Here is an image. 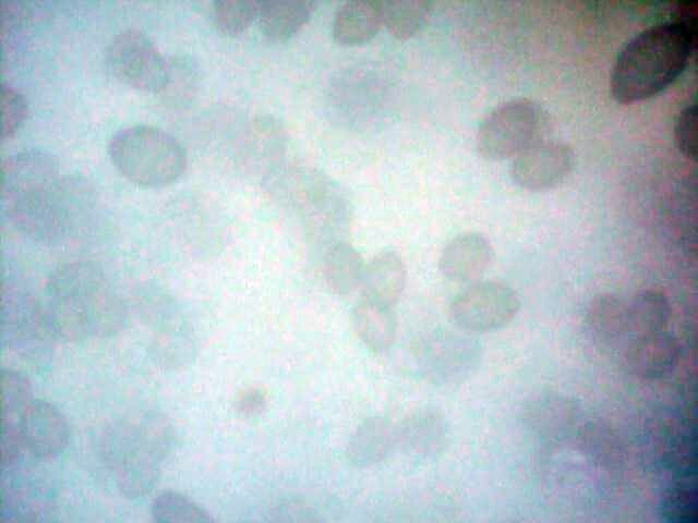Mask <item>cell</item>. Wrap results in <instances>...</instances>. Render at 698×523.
Instances as JSON below:
<instances>
[{
  "label": "cell",
  "mask_w": 698,
  "mask_h": 523,
  "mask_svg": "<svg viewBox=\"0 0 698 523\" xmlns=\"http://www.w3.org/2000/svg\"><path fill=\"white\" fill-rule=\"evenodd\" d=\"M49 151L29 148L1 163V198L11 221L40 241L59 239L74 212L73 191Z\"/></svg>",
  "instance_id": "obj_2"
},
{
  "label": "cell",
  "mask_w": 698,
  "mask_h": 523,
  "mask_svg": "<svg viewBox=\"0 0 698 523\" xmlns=\"http://www.w3.org/2000/svg\"><path fill=\"white\" fill-rule=\"evenodd\" d=\"M407 281V270L400 255L393 250L377 253L365 266L361 283L362 297L394 306Z\"/></svg>",
  "instance_id": "obj_16"
},
{
  "label": "cell",
  "mask_w": 698,
  "mask_h": 523,
  "mask_svg": "<svg viewBox=\"0 0 698 523\" xmlns=\"http://www.w3.org/2000/svg\"><path fill=\"white\" fill-rule=\"evenodd\" d=\"M697 8L696 1H679L672 13V20L679 23L695 38H698Z\"/></svg>",
  "instance_id": "obj_31"
},
{
  "label": "cell",
  "mask_w": 698,
  "mask_h": 523,
  "mask_svg": "<svg viewBox=\"0 0 698 523\" xmlns=\"http://www.w3.org/2000/svg\"><path fill=\"white\" fill-rule=\"evenodd\" d=\"M628 304L629 333L635 337L665 331L671 319V304L660 290L637 292Z\"/></svg>",
  "instance_id": "obj_22"
},
{
  "label": "cell",
  "mask_w": 698,
  "mask_h": 523,
  "mask_svg": "<svg viewBox=\"0 0 698 523\" xmlns=\"http://www.w3.org/2000/svg\"><path fill=\"white\" fill-rule=\"evenodd\" d=\"M23 451L37 460H52L68 446L70 431L65 416L53 404L32 400L19 422Z\"/></svg>",
  "instance_id": "obj_11"
},
{
  "label": "cell",
  "mask_w": 698,
  "mask_h": 523,
  "mask_svg": "<svg viewBox=\"0 0 698 523\" xmlns=\"http://www.w3.org/2000/svg\"><path fill=\"white\" fill-rule=\"evenodd\" d=\"M0 137H12L21 127L27 115V101L24 95L10 84L3 83L0 88Z\"/></svg>",
  "instance_id": "obj_29"
},
{
  "label": "cell",
  "mask_w": 698,
  "mask_h": 523,
  "mask_svg": "<svg viewBox=\"0 0 698 523\" xmlns=\"http://www.w3.org/2000/svg\"><path fill=\"white\" fill-rule=\"evenodd\" d=\"M43 305L50 333L70 342L109 337L127 318L117 280L93 260H73L55 269Z\"/></svg>",
  "instance_id": "obj_1"
},
{
  "label": "cell",
  "mask_w": 698,
  "mask_h": 523,
  "mask_svg": "<svg viewBox=\"0 0 698 523\" xmlns=\"http://www.w3.org/2000/svg\"><path fill=\"white\" fill-rule=\"evenodd\" d=\"M352 326L361 342L371 351L388 350L397 333L394 306L361 297L351 314Z\"/></svg>",
  "instance_id": "obj_18"
},
{
  "label": "cell",
  "mask_w": 698,
  "mask_h": 523,
  "mask_svg": "<svg viewBox=\"0 0 698 523\" xmlns=\"http://www.w3.org/2000/svg\"><path fill=\"white\" fill-rule=\"evenodd\" d=\"M381 5L383 25L399 40L416 36L426 24L431 12V2L426 0H384Z\"/></svg>",
  "instance_id": "obj_23"
},
{
  "label": "cell",
  "mask_w": 698,
  "mask_h": 523,
  "mask_svg": "<svg viewBox=\"0 0 698 523\" xmlns=\"http://www.w3.org/2000/svg\"><path fill=\"white\" fill-rule=\"evenodd\" d=\"M585 323L591 338L612 345L629 333L628 304L613 293H600L589 302Z\"/></svg>",
  "instance_id": "obj_19"
},
{
  "label": "cell",
  "mask_w": 698,
  "mask_h": 523,
  "mask_svg": "<svg viewBox=\"0 0 698 523\" xmlns=\"http://www.w3.org/2000/svg\"><path fill=\"white\" fill-rule=\"evenodd\" d=\"M398 449L416 459L429 460L443 453L448 443V426L441 412L422 408L397 424Z\"/></svg>",
  "instance_id": "obj_13"
},
{
  "label": "cell",
  "mask_w": 698,
  "mask_h": 523,
  "mask_svg": "<svg viewBox=\"0 0 698 523\" xmlns=\"http://www.w3.org/2000/svg\"><path fill=\"white\" fill-rule=\"evenodd\" d=\"M383 25L381 1L352 0L341 4L333 21V36L345 47L370 41Z\"/></svg>",
  "instance_id": "obj_17"
},
{
  "label": "cell",
  "mask_w": 698,
  "mask_h": 523,
  "mask_svg": "<svg viewBox=\"0 0 698 523\" xmlns=\"http://www.w3.org/2000/svg\"><path fill=\"white\" fill-rule=\"evenodd\" d=\"M398 449L397 424L382 416L365 418L351 435L346 455L357 467H370Z\"/></svg>",
  "instance_id": "obj_15"
},
{
  "label": "cell",
  "mask_w": 698,
  "mask_h": 523,
  "mask_svg": "<svg viewBox=\"0 0 698 523\" xmlns=\"http://www.w3.org/2000/svg\"><path fill=\"white\" fill-rule=\"evenodd\" d=\"M494 250L481 233L467 231L455 235L443 247L438 269L454 282H474L491 266Z\"/></svg>",
  "instance_id": "obj_12"
},
{
  "label": "cell",
  "mask_w": 698,
  "mask_h": 523,
  "mask_svg": "<svg viewBox=\"0 0 698 523\" xmlns=\"http://www.w3.org/2000/svg\"><path fill=\"white\" fill-rule=\"evenodd\" d=\"M108 156L124 179L149 188L172 184L186 168L181 143L165 130L145 124L118 130L109 139Z\"/></svg>",
  "instance_id": "obj_5"
},
{
  "label": "cell",
  "mask_w": 698,
  "mask_h": 523,
  "mask_svg": "<svg viewBox=\"0 0 698 523\" xmlns=\"http://www.w3.org/2000/svg\"><path fill=\"white\" fill-rule=\"evenodd\" d=\"M33 400L31 382L22 373L2 368L0 372L1 429L17 430L19 422Z\"/></svg>",
  "instance_id": "obj_24"
},
{
  "label": "cell",
  "mask_w": 698,
  "mask_h": 523,
  "mask_svg": "<svg viewBox=\"0 0 698 523\" xmlns=\"http://www.w3.org/2000/svg\"><path fill=\"white\" fill-rule=\"evenodd\" d=\"M674 139L679 153L688 160H697V108L696 105L685 107L677 115L674 124Z\"/></svg>",
  "instance_id": "obj_30"
},
{
  "label": "cell",
  "mask_w": 698,
  "mask_h": 523,
  "mask_svg": "<svg viewBox=\"0 0 698 523\" xmlns=\"http://www.w3.org/2000/svg\"><path fill=\"white\" fill-rule=\"evenodd\" d=\"M260 2L254 0H217L212 7L216 28L225 35L243 33L258 16Z\"/></svg>",
  "instance_id": "obj_27"
},
{
  "label": "cell",
  "mask_w": 698,
  "mask_h": 523,
  "mask_svg": "<svg viewBox=\"0 0 698 523\" xmlns=\"http://www.w3.org/2000/svg\"><path fill=\"white\" fill-rule=\"evenodd\" d=\"M681 346L677 339L666 331L635 337L625 354L629 370L648 380L669 375L677 365Z\"/></svg>",
  "instance_id": "obj_14"
},
{
  "label": "cell",
  "mask_w": 698,
  "mask_h": 523,
  "mask_svg": "<svg viewBox=\"0 0 698 523\" xmlns=\"http://www.w3.org/2000/svg\"><path fill=\"white\" fill-rule=\"evenodd\" d=\"M197 84L196 64L189 58L174 57L168 59L166 78L156 95L167 104L181 105L194 95Z\"/></svg>",
  "instance_id": "obj_25"
},
{
  "label": "cell",
  "mask_w": 698,
  "mask_h": 523,
  "mask_svg": "<svg viewBox=\"0 0 698 523\" xmlns=\"http://www.w3.org/2000/svg\"><path fill=\"white\" fill-rule=\"evenodd\" d=\"M658 512L665 523H696L698 518L696 487L686 483L670 487L660 498Z\"/></svg>",
  "instance_id": "obj_28"
},
{
  "label": "cell",
  "mask_w": 698,
  "mask_h": 523,
  "mask_svg": "<svg viewBox=\"0 0 698 523\" xmlns=\"http://www.w3.org/2000/svg\"><path fill=\"white\" fill-rule=\"evenodd\" d=\"M573 166L574 153L570 146L546 137L513 159L510 177L521 188L545 191L562 183Z\"/></svg>",
  "instance_id": "obj_10"
},
{
  "label": "cell",
  "mask_w": 698,
  "mask_h": 523,
  "mask_svg": "<svg viewBox=\"0 0 698 523\" xmlns=\"http://www.w3.org/2000/svg\"><path fill=\"white\" fill-rule=\"evenodd\" d=\"M697 38L674 20L635 35L618 53L610 88L621 104L642 101L670 86L696 53Z\"/></svg>",
  "instance_id": "obj_3"
},
{
  "label": "cell",
  "mask_w": 698,
  "mask_h": 523,
  "mask_svg": "<svg viewBox=\"0 0 698 523\" xmlns=\"http://www.w3.org/2000/svg\"><path fill=\"white\" fill-rule=\"evenodd\" d=\"M420 374L429 381L448 384L460 380L477 358L474 343L450 331H434L422 338L416 346Z\"/></svg>",
  "instance_id": "obj_9"
},
{
  "label": "cell",
  "mask_w": 698,
  "mask_h": 523,
  "mask_svg": "<svg viewBox=\"0 0 698 523\" xmlns=\"http://www.w3.org/2000/svg\"><path fill=\"white\" fill-rule=\"evenodd\" d=\"M107 62L111 73L121 83L154 94L163 86L168 69V59L154 41L133 28L121 31L111 39L107 48Z\"/></svg>",
  "instance_id": "obj_8"
},
{
  "label": "cell",
  "mask_w": 698,
  "mask_h": 523,
  "mask_svg": "<svg viewBox=\"0 0 698 523\" xmlns=\"http://www.w3.org/2000/svg\"><path fill=\"white\" fill-rule=\"evenodd\" d=\"M519 308L518 294L508 284L474 281L455 295L449 305V316L460 330L484 333L507 326Z\"/></svg>",
  "instance_id": "obj_7"
},
{
  "label": "cell",
  "mask_w": 698,
  "mask_h": 523,
  "mask_svg": "<svg viewBox=\"0 0 698 523\" xmlns=\"http://www.w3.org/2000/svg\"><path fill=\"white\" fill-rule=\"evenodd\" d=\"M266 403L265 393L258 388H250L238 399V410L246 415L258 413Z\"/></svg>",
  "instance_id": "obj_32"
},
{
  "label": "cell",
  "mask_w": 698,
  "mask_h": 523,
  "mask_svg": "<svg viewBox=\"0 0 698 523\" xmlns=\"http://www.w3.org/2000/svg\"><path fill=\"white\" fill-rule=\"evenodd\" d=\"M152 516L158 523H208L209 514L189 497L177 491H164L152 503Z\"/></svg>",
  "instance_id": "obj_26"
},
{
  "label": "cell",
  "mask_w": 698,
  "mask_h": 523,
  "mask_svg": "<svg viewBox=\"0 0 698 523\" xmlns=\"http://www.w3.org/2000/svg\"><path fill=\"white\" fill-rule=\"evenodd\" d=\"M315 3L310 0H266L260 2L263 34L273 41H286L311 19Z\"/></svg>",
  "instance_id": "obj_20"
},
{
  "label": "cell",
  "mask_w": 698,
  "mask_h": 523,
  "mask_svg": "<svg viewBox=\"0 0 698 523\" xmlns=\"http://www.w3.org/2000/svg\"><path fill=\"white\" fill-rule=\"evenodd\" d=\"M366 263L360 253L347 242H336L326 251L323 276L328 288L338 295H347L360 289Z\"/></svg>",
  "instance_id": "obj_21"
},
{
  "label": "cell",
  "mask_w": 698,
  "mask_h": 523,
  "mask_svg": "<svg viewBox=\"0 0 698 523\" xmlns=\"http://www.w3.org/2000/svg\"><path fill=\"white\" fill-rule=\"evenodd\" d=\"M173 447L172 425L161 414L151 413L116 425L109 434L108 454L121 491L129 498L149 492Z\"/></svg>",
  "instance_id": "obj_4"
},
{
  "label": "cell",
  "mask_w": 698,
  "mask_h": 523,
  "mask_svg": "<svg viewBox=\"0 0 698 523\" xmlns=\"http://www.w3.org/2000/svg\"><path fill=\"white\" fill-rule=\"evenodd\" d=\"M547 131V114L538 102L529 98L512 99L483 119L476 135L477 151L486 160L514 159L546 138Z\"/></svg>",
  "instance_id": "obj_6"
}]
</instances>
